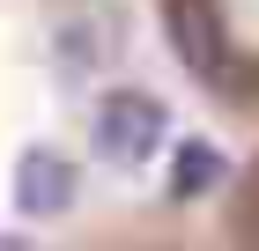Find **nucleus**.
<instances>
[{
  "mask_svg": "<svg viewBox=\"0 0 259 251\" xmlns=\"http://www.w3.org/2000/svg\"><path fill=\"white\" fill-rule=\"evenodd\" d=\"M170 148V104L141 81H119L89 104V155L104 170H148Z\"/></svg>",
  "mask_w": 259,
  "mask_h": 251,
  "instance_id": "obj_1",
  "label": "nucleus"
},
{
  "mask_svg": "<svg viewBox=\"0 0 259 251\" xmlns=\"http://www.w3.org/2000/svg\"><path fill=\"white\" fill-rule=\"evenodd\" d=\"M8 192H15V214H22V222H67L74 199H81V163L60 148V140H30V148L15 155Z\"/></svg>",
  "mask_w": 259,
  "mask_h": 251,
  "instance_id": "obj_2",
  "label": "nucleus"
},
{
  "mask_svg": "<svg viewBox=\"0 0 259 251\" xmlns=\"http://www.w3.org/2000/svg\"><path fill=\"white\" fill-rule=\"evenodd\" d=\"M222 185H230V155H222L207 133H185V140H170V155H163V192L178 199V207H193V199L222 192Z\"/></svg>",
  "mask_w": 259,
  "mask_h": 251,
  "instance_id": "obj_3",
  "label": "nucleus"
}]
</instances>
